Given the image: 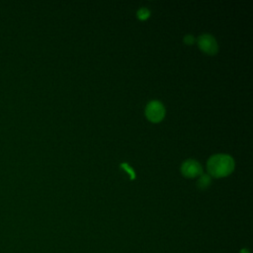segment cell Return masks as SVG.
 Here are the masks:
<instances>
[{
  "label": "cell",
  "mask_w": 253,
  "mask_h": 253,
  "mask_svg": "<svg viewBox=\"0 0 253 253\" xmlns=\"http://www.w3.org/2000/svg\"><path fill=\"white\" fill-rule=\"evenodd\" d=\"M207 169L210 176L215 178L225 177L234 170V160L228 154H214L209 158Z\"/></svg>",
  "instance_id": "1"
},
{
  "label": "cell",
  "mask_w": 253,
  "mask_h": 253,
  "mask_svg": "<svg viewBox=\"0 0 253 253\" xmlns=\"http://www.w3.org/2000/svg\"><path fill=\"white\" fill-rule=\"evenodd\" d=\"M166 111L164 105L160 101H150L145 107V116L152 123H159L165 117Z\"/></svg>",
  "instance_id": "2"
},
{
  "label": "cell",
  "mask_w": 253,
  "mask_h": 253,
  "mask_svg": "<svg viewBox=\"0 0 253 253\" xmlns=\"http://www.w3.org/2000/svg\"><path fill=\"white\" fill-rule=\"evenodd\" d=\"M198 45L201 50L209 55H214L218 51V45L215 39L209 34L201 35L198 40Z\"/></svg>",
  "instance_id": "3"
},
{
  "label": "cell",
  "mask_w": 253,
  "mask_h": 253,
  "mask_svg": "<svg viewBox=\"0 0 253 253\" xmlns=\"http://www.w3.org/2000/svg\"><path fill=\"white\" fill-rule=\"evenodd\" d=\"M181 173L185 177L195 178L203 174V167L198 161L194 159H187L181 165Z\"/></svg>",
  "instance_id": "4"
},
{
  "label": "cell",
  "mask_w": 253,
  "mask_h": 253,
  "mask_svg": "<svg viewBox=\"0 0 253 253\" xmlns=\"http://www.w3.org/2000/svg\"><path fill=\"white\" fill-rule=\"evenodd\" d=\"M211 176L209 174H202V175H200V178L198 179L197 187L200 190H205L211 185Z\"/></svg>",
  "instance_id": "5"
},
{
  "label": "cell",
  "mask_w": 253,
  "mask_h": 253,
  "mask_svg": "<svg viewBox=\"0 0 253 253\" xmlns=\"http://www.w3.org/2000/svg\"><path fill=\"white\" fill-rule=\"evenodd\" d=\"M136 16H137V18H138L139 20L144 21V20H146V19L149 18V16H150V11H149L147 8H145V7L139 8V9L137 10V12H136Z\"/></svg>",
  "instance_id": "6"
},
{
  "label": "cell",
  "mask_w": 253,
  "mask_h": 253,
  "mask_svg": "<svg viewBox=\"0 0 253 253\" xmlns=\"http://www.w3.org/2000/svg\"><path fill=\"white\" fill-rule=\"evenodd\" d=\"M121 167H122L123 169H125V170L130 175V179H131V180L135 178V173H134V171L132 170V168H131L127 163H122V164H121Z\"/></svg>",
  "instance_id": "7"
},
{
  "label": "cell",
  "mask_w": 253,
  "mask_h": 253,
  "mask_svg": "<svg viewBox=\"0 0 253 253\" xmlns=\"http://www.w3.org/2000/svg\"><path fill=\"white\" fill-rule=\"evenodd\" d=\"M184 42L186 43V44H188V45H191V44H193L195 42H196V39L194 38V36H192V35H187V36H185L184 37Z\"/></svg>",
  "instance_id": "8"
},
{
  "label": "cell",
  "mask_w": 253,
  "mask_h": 253,
  "mask_svg": "<svg viewBox=\"0 0 253 253\" xmlns=\"http://www.w3.org/2000/svg\"><path fill=\"white\" fill-rule=\"evenodd\" d=\"M240 253H249V251H248L247 248H243V249H241Z\"/></svg>",
  "instance_id": "9"
}]
</instances>
